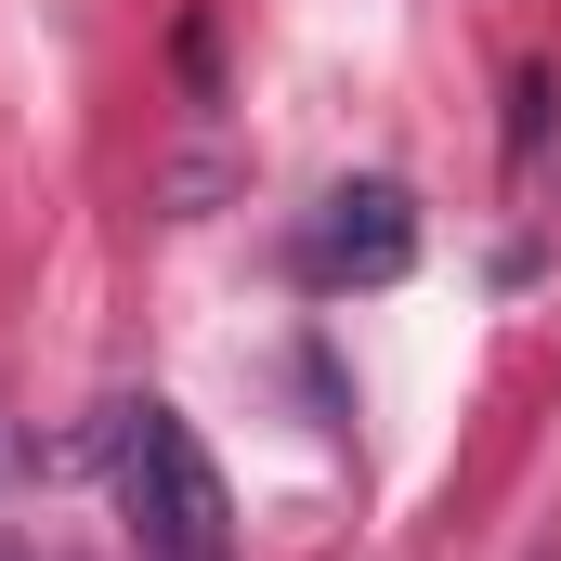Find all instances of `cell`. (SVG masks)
Segmentation results:
<instances>
[{
    "label": "cell",
    "instance_id": "6da1fadb",
    "mask_svg": "<svg viewBox=\"0 0 561 561\" xmlns=\"http://www.w3.org/2000/svg\"><path fill=\"white\" fill-rule=\"evenodd\" d=\"M92 457H105V496H118V523H131L144 561H236L222 457L196 444V419L170 392H118L105 431H92Z\"/></svg>",
    "mask_w": 561,
    "mask_h": 561
},
{
    "label": "cell",
    "instance_id": "3957f363",
    "mask_svg": "<svg viewBox=\"0 0 561 561\" xmlns=\"http://www.w3.org/2000/svg\"><path fill=\"white\" fill-rule=\"evenodd\" d=\"M0 470H13V444H0Z\"/></svg>",
    "mask_w": 561,
    "mask_h": 561
},
{
    "label": "cell",
    "instance_id": "7a4b0ae2",
    "mask_svg": "<svg viewBox=\"0 0 561 561\" xmlns=\"http://www.w3.org/2000/svg\"><path fill=\"white\" fill-rule=\"evenodd\" d=\"M405 262H419V196L405 183H340L313 209V236H300V275L313 287H392Z\"/></svg>",
    "mask_w": 561,
    "mask_h": 561
}]
</instances>
